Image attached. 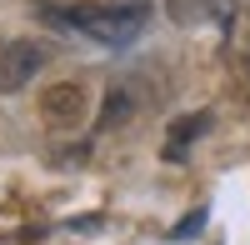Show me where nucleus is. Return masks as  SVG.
Wrapping results in <instances>:
<instances>
[{
  "mask_svg": "<svg viewBox=\"0 0 250 245\" xmlns=\"http://www.w3.org/2000/svg\"><path fill=\"white\" fill-rule=\"evenodd\" d=\"M50 25H65L90 35L95 45H130L140 40V30L150 25V5L145 0H75V5H45Z\"/></svg>",
  "mask_w": 250,
  "mask_h": 245,
  "instance_id": "f257e3e1",
  "label": "nucleus"
},
{
  "mask_svg": "<svg viewBox=\"0 0 250 245\" xmlns=\"http://www.w3.org/2000/svg\"><path fill=\"white\" fill-rule=\"evenodd\" d=\"M50 50L30 35H15V40H0V95H20L30 80L45 70Z\"/></svg>",
  "mask_w": 250,
  "mask_h": 245,
  "instance_id": "f03ea898",
  "label": "nucleus"
},
{
  "mask_svg": "<svg viewBox=\"0 0 250 245\" xmlns=\"http://www.w3.org/2000/svg\"><path fill=\"white\" fill-rule=\"evenodd\" d=\"M85 115H90L85 80H55V85L40 90V120L50 130H75V125H85Z\"/></svg>",
  "mask_w": 250,
  "mask_h": 245,
  "instance_id": "7ed1b4c3",
  "label": "nucleus"
},
{
  "mask_svg": "<svg viewBox=\"0 0 250 245\" xmlns=\"http://www.w3.org/2000/svg\"><path fill=\"white\" fill-rule=\"evenodd\" d=\"M145 110V85L140 80H115V85L105 90V100H100V115H95V130H125L135 125Z\"/></svg>",
  "mask_w": 250,
  "mask_h": 245,
  "instance_id": "20e7f679",
  "label": "nucleus"
},
{
  "mask_svg": "<svg viewBox=\"0 0 250 245\" xmlns=\"http://www.w3.org/2000/svg\"><path fill=\"white\" fill-rule=\"evenodd\" d=\"M165 15L175 25H230L235 0H165Z\"/></svg>",
  "mask_w": 250,
  "mask_h": 245,
  "instance_id": "39448f33",
  "label": "nucleus"
},
{
  "mask_svg": "<svg viewBox=\"0 0 250 245\" xmlns=\"http://www.w3.org/2000/svg\"><path fill=\"white\" fill-rule=\"evenodd\" d=\"M210 130V110H195V115H180V120H170V130H165V160H170V165H180L185 160V145H190L195 135H205Z\"/></svg>",
  "mask_w": 250,
  "mask_h": 245,
  "instance_id": "423d86ee",
  "label": "nucleus"
},
{
  "mask_svg": "<svg viewBox=\"0 0 250 245\" xmlns=\"http://www.w3.org/2000/svg\"><path fill=\"white\" fill-rule=\"evenodd\" d=\"M200 230H205V205L190 210V215H180V220H175V230H170V240H195Z\"/></svg>",
  "mask_w": 250,
  "mask_h": 245,
  "instance_id": "0eeeda50",
  "label": "nucleus"
},
{
  "mask_svg": "<svg viewBox=\"0 0 250 245\" xmlns=\"http://www.w3.org/2000/svg\"><path fill=\"white\" fill-rule=\"evenodd\" d=\"M240 85H250V60H240Z\"/></svg>",
  "mask_w": 250,
  "mask_h": 245,
  "instance_id": "6e6552de",
  "label": "nucleus"
}]
</instances>
